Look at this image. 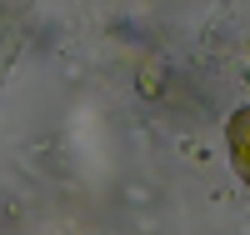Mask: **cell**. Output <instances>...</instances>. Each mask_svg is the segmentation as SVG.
<instances>
[{
	"label": "cell",
	"instance_id": "7a4b0ae2",
	"mask_svg": "<svg viewBox=\"0 0 250 235\" xmlns=\"http://www.w3.org/2000/svg\"><path fill=\"white\" fill-rule=\"evenodd\" d=\"M225 150H230L235 175H240L245 190H250V105L230 110V120H225Z\"/></svg>",
	"mask_w": 250,
	"mask_h": 235
},
{
	"label": "cell",
	"instance_id": "6da1fadb",
	"mask_svg": "<svg viewBox=\"0 0 250 235\" xmlns=\"http://www.w3.org/2000/svg\"><path fill=\"white\" fill-rule=\"evenodd\" d=\"M35 35V0H0V90Z\"/></svg>",
	"mask_w": 250,
	"mask_h": 235
}]
</instances>
